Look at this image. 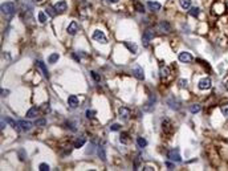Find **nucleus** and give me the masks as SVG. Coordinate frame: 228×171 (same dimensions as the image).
<instances>
[{
    "mask_svg": "<svg viewBox=\"0 0 228 171\" xmlns=\"http://www.w3.org/2000/svg\"><path fill=\"white\" fill-rule=\"evenodd\" d=\"M110 130H112V131H118V130H121V125L113 123L112 126H110Z\"/></svg>",
    "mask_w": 228,
    "mask_h": 171,
    "instance_id": "36",
    "label": "nucleus"
},
{
    "mask_svg": "<svg viewBox=\"0 0 228 171\" xmlns=\"http://www.w3.org/2000/svg\"><path fill=\"white\" fill-rule=\"evenodd\" d=\"M85 142H86V138H85V137H80V138H77V139L74 141V145H73V146H74L76 149H80V147H82L85 145Z\"/></svg>",
    "mask_w": 228,
    "mask_h": 171,
    "instance_id": "16",
    "label": "nucleus"
},
{
    "mask_svg": "<svg viewBox=\"0 0 228 171\" xmlns=\"http://www.w3.org/2000/svg\"><path fill=\"white\" fill-rule=\"evenodd\" d=\"M97 154H98V157L101 158V161H106V152H105V149H103L102 146H98V149H97Z\"/></svg>",
    "mask_w": 228,
    "mask_h": 171,
    "instance_id": "20",
    "label": "nucleus"
},
{
    "mask_svg": "<svg viewBox=\"0 0 228 171\" xmlns=\"http://www.w3.org/2000/svg\"><path fill=\"white\" fill-rule=\"evenodd\" d=\"M119 141H121L122 143H127V142H129V139H127V133H121Z\"/></svg>",
    "mask_w": 228,
    "mask_h": 171,
    "instance_id": "34",
    "label": "nucleus"
},
{
    "mask_svg": "<svg viewBox=\"0 0 228 171\" xmlns=\"http://www.w3.org/2000/svg\"><path fill=\"white\" fill-rule=\"evenodd\" d=\"M159 28L162 29V31L167 32V33H170V32H171V25H170L167 21H160L159 23Z\"/></svg>",
    "mask_w": 228,
    "mask_h": 171,
    "instance_id": "18",
    "label": "nucleus"
},
{
    "mask_svg": "<svg viewBox=\"0 0 228 171\" xmlns=\"http://www.w3.org/2000/svg\"><path fill=\"white\" fill-rule=\"evenodd\" d=\"M45 123H47L45 119H37V121H36V126H43V125H45Z\"/></svg>",
    "mask_w": 228,
    "mask_h": 171,
    "instance_id": "38",
    "label": "nucleus"
},
{
    "mask_svg": "<svg viewBox=\"0 0 228 171\" xmlns=\"http://www.w3.org/2000/svg\"><path fill=\"white\" fill-rule=\"evenodd\" d=\"M39 21H40L41 24L47 23V15H45L44 12H39Z\"/></svg>",
    "mask_w": 228,
    "mask_h": 171,
    "instance_id": "30",
    "label": "nucleus"
},
{
    "mask_svg": "<svg viewBox=\"0 0 228 171\" xmlns=\"http://www.w3.org/2000/svg\"><path fill=\"white\" fill-rule=\"evenodd\" d=\"M179 86H180V88H186V86H187V81H186V80H179Z\"/></svg>",
    "mask_w": 228,
    "mask_h": 171,
    "instance_id": "39",
    "label": "nucleus"
},
{
    "mask_svg": "<svg viewBox=\"0 0 228 171\" xmlns=\"http://www.w3.org/2000/svg\"><path fill=\"white\" fill-rule=\"evenodd\" d=\"M37 113H39V109L36 106H33V108H31V109L27 112V118H34V117L37 115Z\"/></svg>",
    "mask_w": 228,
    "mask_h": 171,
    "instance_id": "17",
    "label": "nucleus"
},
{
    "mask_svg": "<svg viewBox=\"0 0 228 171\" xmlns=\"http://www.w3.org/2000/svg\"><path fill=\"white\" fill-rule=\"evenodd\" d=\"M137 145H138V147H146L147 146V141L145 139V138H142V137H138L137 138Z\"/></svg>",
    "mask_w": 228,
    "mask_h": 171,
    "instance_id": "27",
    "label": "nucleus"
},
{
    "mask_svg": "<svg viewBox=\"0 0 228 171\" xmlns=\"http://www.w3.org/2000/svg\"><path fill=\"white\" fill-rule=\"evenodd\" d=\"M220 110H222V114L224 115V118L228 119V102L223 103V105L220 106Z\"/></svg>",
    "mask_w": 228,
    "mask_h": 171,
    "instance_id": "26",
    "label": "nucleus"
},
{
    "mask_svg": "<svg viewBox=\"0 0 228 171\" xmlns=\"http://www.w3.org/2000/svg\"><path fill=\"white\" fill-rule=\"evenodd\" d=\"M188 12H190V15L192 16V17H198L200 13V10L198 8V7H191L190 10H188Z\"/></svg>",
    "mask_w": 228,
    "mask_h": 171,
    "instance_id": "22",
    "label": "nucleus"
},
{
    "mask_svg": "<svg viewBox=\"0 0 228 171\" xmlns=\"http://www.w3.org/2000/svg\"><path fill=\"white\" fill-rule=\"evenodd\" d=\"M34 3H41V1H43V0H33Z\"/></svg>",
    "mask_w": 228,
    "mask_h": 171,
    "instance_id": "45",
    "label": "nucleus"
},
{
    "mask_svg": "<svg viewBox=\"0 0 228 171\" xmlns=\"http://www.w3.org/2000/svg\"><path fill=\"white\" fill-rule=\"evenodd\" d=\"M134 8H135V11H137V12H142V13L145 12L143 4H141L139 1H134Z\"/></svg>",
    "mask_w": 228,
    "mask_h": 171,
    "instance_id": "28",
    "label": "nucleus"
},
{
    "mask_svg": "<svg viewBox=\"0 0 228 171\" xmlns=\"http://www.w3.org/2000/svg\"><path fill=\"white\" fill-rule=\"evenodd\" d=\"M190 112L194 113V114H195V113H199L200 112V106L196 105V103H195V105H191L190 106Z\"/></svg>",
    "mask_w": 228,
    "mask_h": 171,
    "instance_id": "32",
    "label": "nucleus"
},
{
    "mask_svg": "<svg viewBox=\"0 0 228 171\" xmlns=\"http://www.w3.org/2000/svg\"><path fill=\"white\" fill-rule=\"evenodd\" d=\"M179 4L183 10H190L191 8V0H179Z\"/></svg>",
    "mask_w": 228,
    "mask_h": 171,
    "instance_id": "21",
    "label": "nucleus"
},
{
    "mask_svg": "<svg viewBox=\"0 0 228 171\" xmlns=\"http://www.w3.org/2000/svg\"><path fill=\"white\" fill-rule=\"evenodd\" d=\"M53 7H54V10H56L57 13H64L66 11V8H68V4H66V1L61 0V1H57Z\"/></svg>",
    "mask_w": 228,
    "mask_h": 171,
    "instance_id": "7",
    "label": "nucleus"
},
{
    "mask_svg": "<svg viewBox=\"0 0 228 171\" xmlns=\"http://www.w3.org/2000/svg\"><path fill=\"white\" fill-rule=\"evenodd\" d=\"M153 37H154V32L151 31V29H146L145 33H143V36H142V43H143V47H149V43L153 40Z\"/></svg>",
    "mask_w": 228,
    "mask_h": 171,
    "instance_id": "4",
    "label": "nucleus"
},
{
    "mask_svg": "<svg viewBox=\"0 0 228 171\" xmlns=\"http://www.w3.org/2000/svg\"><path fill=\"white\" fill-rule=\"evenodd\" d=\"M170 76V69L167 66H162L160 68V77L162 78H167Z\"/></svg>",
    "mask_w": 228,
    "mask_h": 171,
    "instance_id": "23",
    "label": "nucleus"
},
{
    "mask_svg": "<svg viewBox=\"0 0 228 171\" xmlns=\"http://www.w3.org/2000/svg\"><path fill=\"white\" fill-rule=\"evenodd\" d=\"M107 1H109V3H117L118 0H107Z\"/></svg>",
    "mask_w": 228,
    "mask_h": 171,
    "instance_id": "43",
    "label": "nucleus"
},
{
    "mask_svg": "<svg viewBox=\"0 0 228 171\" xmlns=\"http://www.w3.org/2000/svg\"><path fill=\"white\" fill-rule=\"evenodd\" d=\"M167 158L172 162H180L182 157H180V154H179V149H171L167 152Z\"/></svg>",
    "mask_w": 228,
    "mask_h": 171,
    "instance_id": "3",
    "label": "nucleus"
},
{
    "mask_svg": "<svg viewBox=\"0 0 228 171\" xmlns=\"http://www.w3.org/2000/svg\"><path fill=\"white\" fill-rule=\"evenodd\" d=\"M85 114H86V118H93L94 114H96V112H94V110H86Z\"/></svg>",
    "mask_w": 228,
    "mask_h": 171,
    "instance_id": "37",
    "label": "nucleus"
},
{
    "mask_svg": "<svg viewBox=\"0 0 228 171\" xmlns=\"http://www.w3.org/2000/svg\"><path fill=\"white\" fill-rule=\"evenodd\" d=\"M147 7H149L151 11H154V12H158V11H160V8H162V6H160L159 3H156V1H147Z\"/></svg>",
    "mask_w": 228,
    "mask_h": 171,
    "instance_id": "14",
    "label": "nucleus"
},
{
    "mask_svg": "<svg viewBox=\"0 0 228 171\" xmlns=\"http://www.w3.org/2000/svg\"><path fill=\"white\" fill-rule=\"evenodd\" d=\"M167 103H169L170 105V108H171V109H174V110H178V109H180V105H179V102L178 101H172V100H169L167 101Z\"/></svg>",
    "mask_w": 228,
    "mask_h": 171,
    "instance_id": "24",
    "label": "nucleus"
},
{
    "mask_svg": "<svg viewBox=\"0 0 228 171\" xmlns=\"http://www.w3.org/2000/svg\"><path fill=\"white\" fill-rule=\"evenodd\" d=\"M143 170H154V168H153V167H150V166H146V167H145Z\"/></svg>",
    "mask_w": 228,
    "mask_h": 171,
    "instance_id": "42",
    "label": "nucleus"
},
{
    "mask_svg": "<svg viewBox=\"0 0 228 171\" xmlns=\"http://www.w3.org/2000/svg\"><path fill=\"white\" fill-rule=\"evenodd\" d=\"M36 65H37V68L40 69L41 72H43V76L45 78H49V72H48V69H47V66H45V64H44L43 61H41V60H37V61H36Z\"/></svg>",
    "mask_w": 228,
    "mask_h": 171,
    "instance_id": "11",
    "label": "nucleus"
},
{
    "mask_svg": "<svg viewBox=\"0 0 228 171\" xmlns=\"http://www.w3.org/2000/svg\"><path fill=\"white\" fill-rule=\"evenodd\" d=\"M8 93H10L8 90H4V89H1V96H8Z\"/></svg>",
    "mask_w": 228,
    "mask_h": 171,
    "instance_id": "41",
    "label": "nucleus"
},
{
    "mask_svg": "<svg viewBox=\"0 0 228 171\" xmlns=\"http://www.w3.org/2000/svg\"><path fill=\"white\" fill-rule=\"evenodd\" d=\"M125 45L127 47V49L130 50L133 54L134 53H137V49H138V47H137V44H134V43H129V41H125Z\"/></svg>",
    "mask_w": 228,
    "mask_h": 171,
    "instance_id": "19",
    "label": "nucleus"
},
{
    "mask_svg": "<svg viewBox=\"0 0 228 171\" xmlns=\"http://www.w3.org/2000/svg\"><path fill=\"white\" fill-rule=\"evenodd\" d=\"M1 12L4 13V15H13V13L16 12V7L13 3H3L1 4Z\"/></svg>",
    "mask_w": 228,
    "mask_h": 171,
    "instance_id": "2",
    "label": "nucleus"
},
{
    "mask_svg": "<svg viewBox=\"0 0 228 171\" xmlns=\"http://www.w3.org/2000/svg\"><path fill=\"white\" fill-rule=\"evenodd\" d=\"M118 114H119V118H121L122 121H127L129 117H130V110H129L127 108H125V106H122V108L118 109Z\"/></svg>",
    "mask_w": 228,
    "mask_h": 171,
    "instance_id": "9",
    "label": "nucleus"
},
{
    "mask_svg": "<svg viewBox=\"0 0 228 171\" xmlns=\"http://www.w3.org/2000/svg\"><path fill=\"white\" fill-rule=\"evenodd\" d=\"M133 76H134L137 80L143 81L145 80V72H143V69H142L141 66H135V68L133 69Z\"/></svg>",
    "mask_w": 228,
    "mask_h": 171,
    "instance_id": "8",
    "label": "nucleus"
},
{
    "mask_svg": "<svg viewBox=\"0 0 228 171\" xmlns=\"http://www.w3.org/2000/svg\"><path fill=\"white\" fill-rule=\"evenodd\" d=\"M45 10H47V13H48V15H49V16H52V17L57 15L56 10H54V7H47Z\"/></svg>",
    "mask_w": 228,
    "mask_h": 171,
    "instance_id": "29",
    "label": "nucleus"
},
{
    "mask_svg": "<svg viewBox=\"0 0 228 171\" xmlns=\"http://www.w3.org/2000/svg\"><path fill=\"white\" fill-rule=\"evenodd\" d=\"M19 126H20V129H21L23 131H29L33 125H32L29 121H19Z\"/></svg>",
    "mask_w": 228,
    "mask_h": 171,
    "instance_id": "13",
    "label": "nucleus"
},
{
    "mask_svg": "<svg viewBox=\"0 0 228 171\" xmlns=\"http://www.w3.org/2000/svg\"><path fill=\"white\" fill-rule=\"evenodd\" d=\"M162 130H163V133L167 134V135H171V134L174 133V126H172L171 121H170L169 118L162 119Z\"/></svg>",
    "mask_w": 228,
    "mask_h": 171,
    "instance_id": "1",
    "label": "nucleus"
},
{
    "mask_svg": "<svg viewBox=\"0 0 228 171\" xmlns=\"http://www.w3.org/2000/svg\"><path fill=\"white\" fill-rule=\"evenodd\" d=\"M68 105L70 106V108H77L78 106V97L74 96V94H72V96H69L68 97Z\"/></svg>",
    "mask_w": 228,
    "mask_h": 171,
    "instance_id": "12",
    "label": "nucleus"
},
{
    "mask_svg": "<svg viewBox=\"0 0 228 171\" xmlns=\"http://www.w3.org/2000/svg\"><path fill=\"white\" fill-rule=\"evenodd\" d=\"M6 121L8 122V123H11V125H12V128H13V129H16V130L19 129V122H15V121H12V119H11V118H6Z\"/></svg>",
    "mask_w": 228,
    "mask_h": 171,
    "instance_id": "33",
    "label": "nucleus"
},
{
    "mask_svg": "<svg viewBox=\"0 0 228 171\" xmlns=\"http://www.w3.org/2000/svg\"><path fill=\"white\" fill-rule=\"evenodd\" d=\"M166 166H167L170 170H172V168H174V165H172V163H170V162H166Z\"/></svg>",
    "mask_w": 228,
    "mask_h": 171,
    "instance_id": "40",
    "label": "nucleus"
},
{
    "mask_svg": "<svg viewBox=\"0 0 228 171\" xmlns=\"http://www.w3.org/2000/svg\"><path fill=\"white\" fill-rule=\"evenodd\" d=\"M90 74H92V77H93V80H94V81H96V82H100V81H101V76H100V74H98L97 72H94V70H92V72H90Z\"/></svg>",
    "mask_w": 228,
    "mask_h": 171,
    "instance_id": "31",
    "label": "nucleus"
},
{
    "mask_svg": "<svg viewBox=\"0 0 228 171\" xmlns=\"http://www.w3.org/2000/svg\"><path fill=\"white\" fill-rule=\"evenodd\" d=\"M59 59H60L59 53H52V54L48 57V62H49V64H54V62H57Z\"/></svg>",
    "mask_w": 228,
    "mask_h": 171,
    "instance_id": "25",
    "label": "nucleus"
},
{
    "mask_svg": "<svg viewBox=\"0 0 228 171\" xmlns=\"http://www.w3.org/2000/svg\"><path fill=\"white\" fill-rule=\"evenodd\" d=\"M227 8H228V0H227Z\"/></svg>",
    "mask_w": 228,
    "mask_h": 171,
    "instance_id": "46",
    "label": "nucleus"
},
{
    "mask_svg": "<svg viewBox=\"0 0 228 171\" xmlns=\"http://www.w3.org/2000/svg\"><path fill=\"white\" fill-rule=\"evenodd\" d=\"M77 31H78V24L76 21H72L70 24H69V27H68V33L73 36V34L77 33Z\"/></svg>",
    "mask_w": 228,
    "mask_h": 171,
    "instance_id": "15",
    "label": "nucleus"
},
{
    "mask_svg": "<svg viewBox=\"0 0 228 171\" xmlns=\"http://www.w3.org/2000/svg\"><path fill=\"white\" fill-rule=\"evenodd\" d=\"M93 39H94L96 41H98V43H102V44L107 43L106 36H105V34H103V32L100 31V29H97V31H94V32H93Z\"/></svg>",
    "mask_w": 228,
    "mask_h": 171,
    "instance_id": "5",
    "label": "nucleus"
},
{
    "mask_svg": "<svg viewBox=\"0 0 228 171\" xmlns=\"http://www.w3.org/2000/svg\"><path fill=\"white\" fill-rule=\"evenodd\" d=\"M179 61L180 62H185V64H188V62L192 61V56H191L188 52H180L178 56Z\"/></svg>",
    "mask_w": 228,
    "mask_h": 171,
    "instance_id": "10",
    "label": "nucleus"
},
{
    "mask_svg": "<svg viewBox=\"0 0 228 171\" xmlns=\"http://www.w3.org/2000/svg\"><path fill=\"white\" fill-rule=\"evenodd\" d=\"M224 86H225V89L228 90V81H225V84H224Z\"/></svg>",
    "mask_w": 228,
    "mask_h": 171,
    "instance_id": "44",
    "label": "nucleus"
},
{
    "mask_svg": "<svg viewBox=\"0 0 228 171\" xmlns=\"http://www.w3.org/2000/svg\"><path fill=\"white\" fill-rule=\"evenodd\" d=\"M211 80H209L208 77L206 78H202V80L199 81V84H198V88H199L200 90H208L209 88H211Z\"/></svg>",
    "mask_w": 228,
    "mask_h": 171,
    "instance_id": "6",
    "label": "nucleus"
},
{
    "mask_svg": "<svg viewBox=\"0 0 228 171\" xmlns=\"http://www.w3.org/2000/svg\"><path fill=\"white\" fill-rule=\"evenodd\" d=\"M39 170H40V171H48V170H49V165H47V163H40Z\"/></svg>",
    "mask_w": 228,
    "mask_h": 171,
    "instance_id": "35",
    "label": "nucleus"
}]
</instances>
